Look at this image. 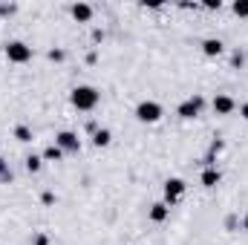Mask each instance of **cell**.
I'll use <instances>...</instances> for the list:
<instances>
[{"label":"cell","instance_id":"5b68a950","mask_svg":"<svg viewBox=\"0 0 248 245\" xmlns=\"http://www.w3.org/2000/svg\"><path fill=\"white\" fill-rule=\"evenodd\" d=\"M185 187L187 184L182 182V179H168V182H165V205H168V208L176 205V202L185 196Z\"/></svg>","mask_w":248,"mask_h":245},{"label":"cell","instance_id":"ba28073f","mask_svg":"<svg viewBox=\"0 0 248 245\" xmlns=\"http://www.w3.org/2000/svg\"><path fill=\"white\" fill-rule=\"evenodd\" d=\"M69 12H72V17H75L78 23H87V20L93 17V6H90V3H72Z\"/></svg>","mask_w":248,"mask_h":245},{"label":"cell","instance_id":"7402d4cb","mask_svg":"<svg viewBox=\"0 0 248 245\" xmlns=\"http://www.w3.org/2000/svg\"><path fill=\"white\" fill-rule=\"evenodd\" d=\"M41 199H44V205H52V202H55V196H52V193H49V190H46V193H44V196H41Z\"/></svg>","mask_w":248,"mask_h":245},{"label":"cell","instance_id":"d6986e66","mask_svg":"<svg viewBox=\"0 0 248 245\" xmlns=\"http://www.w3.org/2000/svg\"><path fill=\"white\" fill-rule=\"evenodd\" d=\"M49 61H58V63H61L63 61V52H61V49H52V52H49Z\"/></svg>","mask_w":248,"mask_h":245},{"label":"cell","instance_id":"2e32d148","mask_svg":"<svg viewBox=\"0 0 248 245\" xmlns=\"http://www.w3.org/2000/svg\"><path fill=\"white\" fill-rule=\"evenodd\" d=\"M231 9H234V15H237V17H248V0H237Z\"/></svg>","mask_w":248,"mask_h":245},{"label":"cell","instance_id":"277c9868","mask_svg":"<svg viewBox=\"0 0 248 245\" xmlns=\"http://www.w3.org/2000/svg\"><path fill=\"white\" fill-rule=\"evenodd\" d=\"M6 58L12 63L32 61V46H26V44H20V41H12V44H6Z\"/></svg>","mask_w":248,"mask_h":245},{"label":"cell","instance_id":"4fadbf2b","mask_svg":"<svg viewBox=\"0 0 248 245\" xmlns=\"http://www.w3.org/2000/svg\"><path fill=\"white\" fill-rule=\"evenodd\" d=\"M63 159V150L58 144H49L46 150H44V162H61Z\"/></svg>","mask_w":248,"mask_h":245},{"label":"cell","instance_id":"44dd1931","mask_svg":"<svg viewBox=\"0 0 248 245\" xmlns=\"http://www.w3.org/2000/svg\"><path fill=\"white\" fill-rule=\"evenodd\" d=\"M219 6H222L219 0H205V9H219Z\"/></svg>","mask_w":248,"mask_h":245},{"label":"cell","instance_id":"ffe728a7","mask_svg":"<svg viewBox=\"0 0 248 245\" xmlns=\"http://www.w3.org/2000/svg\"><path fill=\"white\" fill-rule=\"evenodd\" d=\"M35 245H49V237H46V234H38V237H35Z\"/></svg>","mask_w":248,"mask_h":245},{"label":"cell","instance_id":"8992f818","mask_svg":"<svg viewBox=\"0 0 248 245\" xmlns=\"http://www.w3.org/2000/svg\"><path fill=\"white\" fill-rule=\"evenodd\" d=\"M55 144L61 147L63 153H78V150H81V138H78L72 130H61V133L55 136Z\"/></svg>","mask_w":248,"mask_h":245},{"label":"cell","instance_id":"7c38bea8","mask_svg":"<svg viewBox=\"0 0 248 245\" xmlns=\"http://www.w3.org/2000/svg\"><path fill=\"white\" fill-rule=\"evenodd\" d=\"M110 141H113V133H110V130H95V133H93V144H95V147H107Z\"/></svg>","mask_w":248,"mask_h":245},{"label":"cell","instance_id":"7a4b0ae2","mask_svg":"<svg viewBox=\"0 0 248 245\" xmlns=\"http://www.w3.org/2000/svg\"><path fill=\"white\" fill-rule=\"evenodd\" d=\"M162 104L159 101H141L139 107H136V119L141 124H156L159 119H162Z\"/></svg>","mask_w":248,"mask_h":245},{"label":"cell","instance_id":"603a6c76","mask_svg":"<svg viewBox=\"0 0 248 245\" xmlns=\"http://www.w3.org/2000/svg\"><path fill=\"white\" fill-rule=\"evenodd\" d=\"M240 116H243V119H246V122H248V101H246V104H243V107H240Z\"/></svg>","mask_w":248,"mask_h":245},{"label":"cell","instance_id":"9c48e42d","mask_svg":"<svg viewBox=\"0 0 248 245\" xmlns=\"http://www.w3.org/2000/svg\"><path fill=\"white\" fill-rule=\"evenodd\" d=\"M222 49H225V44H222L219 38H205V41H202V52H205L208 58H217V55H222Z\"/></svg>","mask_w":248,"mask_h":245},{"label":"cell","instance_id":"30bf717a","mask_svg":"<svg viewBox=\"0 0 248 245\" xmlns=\"http://www.w3.org/2000/svg\"><path fill=\"white\" fill-rule=\"evenodd\" d=\"M168 214H170V208H168L165 202L150 205V222H165V219H168Z\"/></svg>","mask_w":248,"mask_h":245},{"label":"cell","instance_id":"5bb4252c","mask_svg":"<svg viewBox=\"0 0 248 245\" xmlns=\"http://www.w3.org/2000/svg\"><path fill=\"white\" fill-rule=\"evenodd\" d=\"M41 165H44V156H26V170L29 173H38Z\"/></svg>","mask_w":248,"mask_h":245},{"label":"cell","instance_id":"cb8c5ba5","mask_svg":"<svg viewBox=\"0 0 248 245\" xmlns=\"http://www.w3.org/2000/svg\"><path fill=\"white\" fill-rule=\"evenodd\" d=\"M243 228H246V231H248V214H246V219H243Z\"/></svg>","mask_w":248,"mask_h":245},{"label":"cell","instance_id":"52a82bcc","mask_svg":"<svg viewBox=\"0 0 248 245\" xmlns=\"http://www.w3.org/2000/svg\"><path fill=\"white\" fill-rule=\"evenodd\" d=\"M211 107H214V113H217V116H231V113L237 110V101H234L231 95L219 92V95L214 98V104H211Z\"/></svg>","mask_w":248,"mask_h":245},{"label":"cell","instance_id":"9a60e30c","mask_svg":"<svg viewBox=\"0 0 248 245\" xmlns=\"http://www.w3.org/2000/svg\"><path fill=\"white\" fill-rule=\"evenodd\" d=\"M15 138H17V141H32V130L23 127V124H17V127H15Z\"/></svg>","mask_w":248,"mask_h":245},{"label":"cell","instance_id":"3957f363","mask_svg":"<svg viewBox=\"0 0 248 245\" xmlns=\"http://www.w3.org/2000/svg\"><path fill=\"white\" fill-rule=\"evenodd\" d=\"M202 107H205V98H202V95H193V98H187V101H182V104L176 107V116L185 119V122H190V119H196V116L202 113Z\"/></svg>","mask_w":248,"mask_h":245},{"label":"cell","instance_id":"e0dca14e","mask_svg":"<svg viewBox=\"0 0 248 245\" xmlns=\"http://www.w3.org/2000/svg\"><path fill=\"white\" fill-rule=\"evenodd\" d=\"M0 179H3V182H12V170L6 168V162H3V159H0Z\"/></svg>","mask_w":248,"mask_h":245},{"label":"cell","instance_id":"6da1fadb","mask_svg":"<svg viewBox=\"0 0 248 245\" xmlns=\"http://www.w3.org/2000/svg\"><path fill=\"white\" fill-rule=\"evenodd\" d=\"M69 101H72V107H75V110L90 113V110H95V107H98L101 92H98L95 87H75V90H72V95H69Z\"/></svg>","mask_w":248,"mask_h":245},{"label":"cell","instance_id":"8fae6325","mask_svg":"<svg viewBox=\"0 0 248 245\" xmlns=\"http://www.w3.org/2000/svg\"><path fill=\"white\" fill-rule=\"evenodd\" d=\"M202 184H205V187H217V184H219V170H217V168H205V170H202Z\"/></svg>","mask_w":248,"mask_h":245},{"label":"cell","instance_id":"ac0fdd59","mask_svg":"<svg viewBox=\"0 0 248 245\" xmlns=\"http://www.w3.org/2000/svg\"><path fill=\"white\" fill-rule=\"evenodd\" d=\"M231 63H234V66H243V63H246V55H243V52L237 49V52L231 55Z\"/></svg>","mask_w":248,"mask_h":245}]
</instances>
